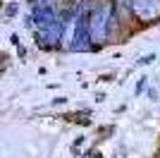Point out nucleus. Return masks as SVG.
<instances>
[{
    "label": "nucleus",
    "instance_id": "9b49d317",
    "mask_svg": "<svg viewBox=\"0 0 160 158\" xmlns=\"http://www.w3.org/2000/svg\"><path fill=\"white\" fill-rule=\"evenodd\" d=\"M98 82H112V74H100Z\"/></svg>",
    "mask_w": 160,
    "mask_h": 158
},
{
    "label": "nucleus",
    "instance_id": "7ed1b4c3",
    "mask_svg": "<svg viewBox=\"0 0 160 158\" xmlns=\"http://www.w3.org/2000/svg\"><path fill=\"white\" fill-rule=\"evenodd\" d=\"M143 89H148V77H139V82H136V96H141Z\"/></svg>",
    "mask_w": 160,
    "mask_h": 158
},
{
    "label": "nucleus",
    "instance_id": "423d86ee",
    "mask_svg": "<svg viewBox=\"0 0 160 158\" xmlns=\"http://www.w3.org/2000/svg\"><path fill=\"white\" fill-rule=\"evenodd\" d=\"M79 158H105V156H103L100 151H96V149H91V151H84Z\"/></svg>",
    "mask_w": 160,
    "mask_h": 158
},
{
    "label": "nucleus",
    "instance_id": "1a4fd4ad",
    "mask_svg": "<svg viewBox=\"0 0 160 158\" xmlns=\"http://www.w3.org/2000/svg\"><path fill=\"white\" fill-rule=\"evenodd\" d=\"M10 43H12V46H19V36H17V34H12V36H10Z\"/></svg>",
    "mask_w": 160,
    "mask_h": 158
},
{
    "label": "nucleus",
    "instance_id": "f8f14e48",
    "mask_svg": "<svg viewBox=\"0 0 160 158\" xmlns=\"http://www.w3.org/2000/svg\"><path fill=\"white\" fill-rule=\"evenodd\" d=\"M17 53H19V58H24V55H27V48H22V46H17Z\"/></svg>",
    "mask_w": 160,
    "mask_h": 158
},
{
    "label": "nucleus",
    "instance_id": "39448f33",
    "mask_svg": "<svg viewBox=\"0 0 160 158\" xmlns=\"http://www.w3.org/2000/svg\"><path fill=\"white\" fill-rule=\"evenodd\" d=\"M151 62H155V53H146L139 58V65H151Z\"/></svg>",
    "mask_w": 160,
    "mask_h": 158
},
{
    "label": "nucleus",
    "instance_id": "f03ea898",
    "mask_svg": "<svg viewBox=\"0 0 160 158\" xmlns=\"http://www.w3.org/2000/svg\"><path fill=\"white\" fill-rule=\"evenodd\" d=\"M65 120H69V122H74V125H79V127H91L93 125L91 110H79V113H72V115H65Z\"/></svg>",
    "mask_w": 160,
    "mask_h": 158
},
{
    "label": "nucleus",
    "instance_id": "9d476101",
    "mask_svg": "<svg viewBox=\"0 0 160 158\" xmlns=\"http://www.w3.org/2000/svg\"><path fill=\"white\" fill-rule=\"evenodd\" d=\"M65 103H67L65 96H60V98H55V101H53V105H65Z\"/></svg>",
    "mask_w": 160,
    "mask_h": 158
},
{
    "label": "nucleus",
    "instance_id": "0eeeda50",
    "mask_svg": "<svg viewBox=\"0 0 160 158\" xmlns=\"http://www.w3.org/2000/svg\"><path fill=\"white\" fill-rule=\"evenodd\" d=\"M84 141H86V137H77V139L72 141V149H79V146L84 144Z\"/></svg>",
    "mask_w": 160,
    "mask_h": 158
},
{
    "label": "nucleus",
    "instance_id": "20e7f679",
    "mask_svg": "<svg viewBox=\"0 0 160 158\" xmlns=\"http://www.w3.org/2000/svg\"><path fill=\"white\" fill-rule=\"evenodd\" d=\"M17 12H19V5H17V3H7V7H5V14H7V17H14Z\"/></svg>",
    "mask_w": 160,
    "mask_h": 158
},
{
    "label": "nucleus",
    "instance_id": "f257e3e1",
    "mask_svg": "<svg viewBox=\"0 0 160 158\" xmlns=\"http://www.w3.org/2000/svg\"><path fill=\"white\" fill-rule=\"evenodd\" d=\"M132 17L141 24H153L160 19V0H132Z\"/></svg>",
    "mask_w": 160,
    "mask_h": 158
},
{
    "label": "nucleus",
    "instance_id": "6e6552de",
    "mask_svg": "<svg viewBox=\"0 0 160 158\" xmlns=\"http://www.w3.org/2000/svg\"><path fill=\"white\" fill-rule=\"evenodd\" d=\"M148 91V96H151V101H158V91H155V89H146Z\"/></svg>",
    "mask_w": 160,
    "mask_h": 158
}]
</instances>
